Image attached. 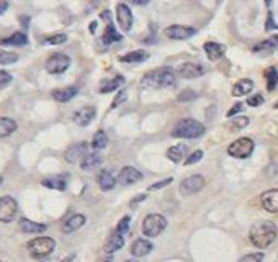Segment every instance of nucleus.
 <instances>
[{"instance_id":"nucleus-1","label":"nucleus","mask_w":278,"mask_h":262,"mask_svg":"<svg viewBox=\"0 0 278 262\" xmlns=\"http://www.w3.org/2000/svg\"><path fill=\"white\" fill-rule=\"evenodd\" d=\"M277 234H278V230L275 223L268 220H260L252 225L249 231V239L255 247L265 249L275 241Z\"/></svg>"},{"instance_id":"nucleus-2","label":"nucleus","mask_w":278,"mask_h":262,"mask_svg":"<svg viewBox=\"0 0 278 262\" xmlns=\"http://www.w3.org/2000/svg\"><path fill=\"white\" fill-rule=\"evenodd\" d=\"M175 69L172 67H159V69H154L151 72H147L146 76L141 80V87L144 89H169L175 85Z\"/></svg>"},{"instance_id":"nucleus-3","label":"nucleus","mask_w":278,"mask_h":262,"mask_svg":"<svg viewBox=\"0 0 278 262\" xmlns=\"http://www.w3.org/2000/svg\"><path fill=\"white\" fill-rule=\"evenodd\" d=\"M205 135V124L196 122L193 118H183L180 120L172 130L174 138H183V139H196Z\"/></svg>"},{"instance_id":"nucleus-4","label":"nucleus","mask_w":278,"mask_h":262,"mask_svg":"<svg viewBox=\"0 0 278 262\" xmlns=\"http://www.w3.org/2000/svg\"><path fill=\"white\" fill-rule=\"evenodd\" d=\"M27 247L31 257H35V259H44V257H48L51 252L54 251L56 241L53 238H48V236H40V238L31 239Z\"/></svg>"},{"instance_id":"nucleus-5","label":"nucleus","mask_w":278,"mask_h":262,"mask_svg":"<svg viewBox=\"0 0 278 262\" xmlns=\"http://www.w3.org/2000/svg\"><path fill=\"white\" fill-rule=\"evenodd\" d=\"M165 228H167V220L159 213L147 215L143 221V233L146 234L147 238H156Z\"/></svg>"},{"instance_id":"nucleus-6","label":"nucleus","mask_w":278,"mask_h":262,"mask_svg":"<svg viewBox=\"0 0 278 262\" xmlns=\"http://www.w3.org/2000/svg\"><path fill=\"white\" fill-rule=\"evenodd\" d=\"M254 148H255V144L250 138H239L234 141V143L229 144L228 154L236 159H247L252 153H254Z\"/></svg>"},{"instance_id":"nucleus-7","label":"nucleus","mask_w":278,"mask_h":262,"mask_svg":"<svg viewBox=\"0 0 278 262\" xmlns=\"http://www.w3.org/2000/svg\"><path fill=\"white\" fill-rule=\"evenodd\" d=\"M71 66V58L67 54H62V53H58V54H53L51 58H48L46 61L44 67L49 74H62L69 69Z\"/></svg>"},{"instance_id":"nucleus-8","label":"nucleus","mask_w":278,"mask_h":262,"mask_svg":"<svg viewBox=\"0 0 278 262\" xmlns=\"http://www.w3.org/2000/svg\"><path fill=\"white\" fill-rule=\"evenodd\" d=\"M16 212H18V203L14 197L5 195L0 199V221L10 223L15 220Z\"/></svg>"},{"instance_id":"nucleus-9","label":"nucleus","mask_w":278,"mask_h":262,"mask_svg":"<svg viewBox=\"0 0 278 262\" xmlns=\"http://www.w3.org/2000/svg\"><path fill=\"white\" fill-rule=\"evenodd\" d=\"M205 187V177L203 175H190V177L183 179L180 182V193L182 195H193V193H198L202 188Z\"/></svg>"},{"instance_id":"nucleus-10","label":"nucleus","mask_w":278,"mask_h":262,"mask_svg":"<svg viewBox=\"0 0 278 262\" xmlns=\"http://www.w3.org/2000/svg\"><path fill=\"white\" fill-rule=\"evenodd\" d=\"M175 74L183 77V79H196L205 74V67L196 62H183L175 69Z\"/></svg>"},{"instance_id":"nucleus-11","label":"nucleus","mask_w":278,"mask_h":262,"mask_svg":"<svg viewBox=\"0 0 278 262\" xmlns=\"http://www.w3.org/2000/svg\"><path fill=\"white\" fill-rule=\"evenodd\" d=\"M196 33L195 28L183 27V25H172V27L164 30V35L170 40H188Z\"/></svg>"},{"instance_id":"nucleus-12","label":"nucleus","mask_w":278,"mask_h":262,"mask_svg":"<svg viewBox=\"0 0 278 262\" xmlns=\"http://www.w3.org/2000/svg\"><path fill=\"white\" fill-rule=\"evenodd\" d=\"M87 149L88 144L87 143H77L74 146H71L66 153H64V159H66L69 164H75V162H82V159L87 156Z\"/></svg>"},{"instance_id":"nucleus-13","label":"nucleus","mask_w":278,"mask_h":262,"mask_svg":"<svg viewBox=\"0 0 278 262\" xmlns=\"http://www.w3.org/2000/svg\"><path fill=\"white\" fill-rule=\"evenodd\" d=\"M117 18L118 25L123 31H130L132 27V12L126 3H118L117 5Z\"/></svg>"},{"instance_id":"nucleus-14","label":"nucleus","mask_w":278,"mask_h":262,"mask_svg":"<svg viewBox=\"0 0 278 262\" xmlns=\"http://www.w3.org/2000/svg\"><path fill=\"white\" fill-rule=\"evenodd\" d=\"M141 179H143V174L131 166L123 167L118 174V184H121V185H132V184L139 182Z\"/></svg>"},{"instance_id":"nucleus-15","label":"nucleus","mask_w":278,"mask_h":262,"mask_svg":"<svg viewBox=\"0 0 278 262\" xmlns=\"http://www.w3.org/2000/svg\"><path fill=\"white\" fill-rule=\"evenodd\" d=\"M262 207L267 210L268 213H278V188H272L262 193Z\"/></svg>"},{"instance_id":"nucleus-16","label":"nucleus","mask_w":278,"mask_h":262,"mask_svg":"<svg viewBox=\"0 0 278 262\" xmlns=\"http://www.w3.org/2000/svg\"><path fill=\"white\" fill-rule=\"evenodd\" d=\"M97 115V110L93 107H84V108L77 110L74 113V122L79 124V126H88L93 118Z\"/></svg>"},{"instance_id":"nucleus-17","label":"nucleus","mask_w":278,"mask_h":262,"mask_svg":"<svg viewBox=\"0 0 278 262\" xmlns=\"http://www.w3.org/2000/svg\"><path fill=\"white\" fill-rule=\"evenodd\" d=\"M18 228H20V231H23V233L38 234V233H44L48 226L41 225V223H36V221H31V220H28V218H21L18 221Z\"/></svg>"},{"instance_id":"nucleus-18","label":"nucleus","mask_w":278,"mask_h":262,"mask_svg":"<svg viewBox=\"0 0 278 262\" xmlns=\"http://www.w3.org/2000/svg\"><path fill=\"white\" fill-rule=\"evenodd\" d=\"M85 216L84 215H80V213H77V215H72V216L67 218L66 221H64V226H62V231L64 233H74V231L77 230H80L84 225H85Z\"/></svg>"},{"instance_id":"nucleus-19","label":"nucleus","mask_w":278,"mask_h":262,"mask_svg":"<svg viewBox=\"0 0 278 262\" xmlns=\"http://www.w3.org/2000/svg\"><path fill=\"white\" fill-rule=\"evenodd\" d=\"M205 53H206L209 61H218L221 59L222 56L226 54V48L219 43H215V41H208L205 43Z\"/></svg>"},{"instance_id":"nucleus-20","label":"nucleus","mask_w":278,"mask_h":262,"mask_svg":"<svg viewBox=\"0 0 278 262\" xmlns=\"http://www.w3.org/2000/svg\"><path fill=\"white\" fill-rule=\"evenodd\" d=\"M167 157H169V161L172 162H182L183 159L188 157V146L187 144H175L172 148H169V151H167Z\"/></svg>"},{"instance_id":"nucleus-21","label":"nucleus","mask_w":278,"mask_h":262,"mask_svg":"<svg viewBox=\"0 0 278 262\" xmlns=\"http://www.w3.org/2000/svg\"><path fill=\"white\" fill-rule=\"evenodd\" d=\"M98 187L102 188L103 192H108L111 190V188H115V185H117L118 180L113 177V174L110 172V170H100V174H98Z\"/></svg>"},{"instance_id":"nucleus-22","label":"nucleus","mask_w":278,"mask_h":262,"mask_svg":"<svg viewBox=\"0 0 278 262\" xmlns=\"http://www.w3.org/2000/svg\"><path fill=\"white\" fill-rule=\"evenodd\" d=\"M123 244H125V238H123L121 234L118 233L117 230L113 231L110 236H108V239H106V243H105V251L106 252H117L118 249H121L123 247Z\"/></svg>"},{"instance_id":"nucleus-23","label":"nucleus","mask_w":278,"mask_h":262,"mask_svg":"<svg viewBox=\"0 0 278 262\" xmlns=\"http://www.w3.org/2000/svg\"><path fill=\"white\" fill-rule=\"evenodd\" d=\"M152 247H154L152 244L146 241V239H136V241L131 244V254L136 257H144L152 251Z\"/></svg>"},{"instance_id":"nucleus-24","label":"nucleus","mask_w":278,"mask_h":262,"mask_svg":"<svg viewBox=\"0 0 278 262\" xmlns=\"http://www.w3.org/2000/svg\"><path fill=\"white\" fill-rule=\"evenodd\" d=\"M102 162H103V157H102V154L88 153L87 156L82 159V162H80V167H82L84 170H93V169H97V167H100Z\"/></svg>"},{"instance_id":"nucleus-25","label":"nucleus","mask_w":278,"mask_h":262,"mask_svg":"<svg viewBox=\"0 0 278 262\" xmlns=\"http://www.w3.org/2000/svg\"><path fill=\"white\" fill-rule=\"evenodd\" d=\"M77 87H66V89H56L53 90V98L58 100L59 104H66V102L72 100L77 95Z\"/></svg>"},{"instance_id":"nucleus-26","label":"nucleus","mask_w":278,"mask_h":262,"mask_svg":"<svg viewBox=\"0 0 278 262\" xmlns=\"http://www.w3.org/2000/svg\"><path fill=\"white\" fill-rule=\"evenodd\" d=\"M149 59V53L147 51H143V49H138V51H131L125 56L119 58L121 62H128V64H139V62H144Z\"/></svg>"},{"instance_id":"nucleus-27","label":"nucleus","mask_w":278,"mask_h":262,"mask_svg":"<svg viewBox=\"0 0 278 262\" xmlns=\"http://www.w3.org/2000/svg\"><path fill=\"white\" fill-rule=\"evenodd\" d=\"M250 90H254V82H252L250 79H241L237 84H234L233 95L234 97H244V95H247Z\"/></svg>"},{"instance_id":"nucleus-28","label":"nucleus","mask_w":278,"mask_h":262,"mask_svg":"<svg viewBox=\"0 0 278 262\" xmlns=\"http://www.w3.org/2000/svg\"><path fill=\"white\" fill-rule=\"evenodd\" d=\"M0 45L2 46H25V45H28V38L25 33L16 31L12 36L3 38V40L0 41Z\"/></svg>"},{"instance_id":"nucleus-29","label":"nucleus","mask_w":278,"mask_h":262,"mask_svg":"<svg viewBox=\"0 0 278 262\" xmlns=\"http://www.w3.org/2000/svg\"><path fill=\"white\" fill-rule=\"evenodd\" d=\"M43 185L48 187V188H53V190H66L67 184H66V179L62 175H54V177H48V179H43Z\"/></svg>"},{"instance_id":"nucleus-30","label":"nucleus","mask_w":278,"mask_h":262,"mask_svg":"<svg viewBox=\"0 0 278 262\" xmlns=\"http://www.w3.org/2000/svg\"><path fill=\"white\" fill-rule=\"evenodd\" d=\"M278 48V35H273V36H270V38H267L265 41H262V43H259L257 46L254 48V51L255 53H270V51H275Z\"/></svg>"},{"instance_id":"nucleus-31","label":"nucleus","mask_w":278,"mask_h":262,"mask_svg":"<svg viewBox=\"0 0 278 262\" xmlns=\"http://www.w3.org/2000/svg\"><path fill=\"white\" fill-rule=\"evenodd\" d=\"M16 130V122L12 118H0V139L10 136Z\"/></svg>"},{"instance_id":"nucleus-32","label":"nucleus","mask_w":278,"mask_h":262,"mask_svg":"<svg viewBox=\"0 0 278 262\" xmlns=\"http://www.w3.org/2000/svg\"><path fill=\"white\" fill-rule=\"evenodd\" d=\"M121 38H123V36L117 31L115 25L110 23V25H106V30H105V33H103V36H102V40H103L105 45H113V43L119 41Z\"/></svg>"},{"instance_id":"nucleus-33","label":"nucleus","mask_w":278,"mask_h":262,"mask_svg":"<svg viewBox=\"0 0 278 262\" xmlns=\"http://www.w3.org/2000/svg\"><path fill=\"white\" fill-rule=\"evenodd\" d=\"M123 84H125V77L117 76V77H113L111 80H108V82H105L103 85H102L100 92L102 93H110V92H113V90H118Z\"/></svg>"},{"instance_id":"nucleus-34","label":"nucleus","mask_w":278,"mask_h":262,"mask_svg":"<svg viewBox=\"0 0 278 262\" xmlns=\"http://www.w3.org/2000/svg\"><path fill=\"white\" fill-rule=\"evenodd\" d=\"M106 144H108V136H106L105 131H97L95 135H93V139H92V148L97 149V151H100V149L106 148Z\"/></svg>"},{"instance_id":"nucleus-35","label":"nucleus","mask_w":278,"mask_h":262,"mask_svg":"<svg viewBox=\"0 0 278 262\" xmlns=\"http://www.w3.org/2000/svg\"><path fill=\"white\" fill-rule=\"evenodd\" d=\"M265 80H267L268 90L275 89L278 84V69H275V67H268V69L265 71Z\"/></svg>"},{"instance_id":"nucleus-36","label":"nucleus","mask_w":278,"mask_h":262,"mask_svg":"<svg viewBox=\"0 0 278 262\" xmlns=\"http://www.w3.org/2000/svg\"><path fill=\"white\" fill-rule=\"evenodd\" d=\"M18 61V54L10 53V51H2L0 49V64H14Z\"/></svg>"},{"instance_id":"nucleus-37","label":"nucleus","mask_w":278,"mask_h":262,"mask_svg":"<svg viewBox=\"0 0 278 262\" xmlns=\"http://www.w3.org/2000/svg\"><path fill=\"white\" fill-rule=\"evenodd\" d=\"M247 124H249V118L247 117H236L233 120V123H231V130L233 131L242 130V128H246Z\"/></svg>"},{"instance_id":"nucleus-38","label":"nucleus","mask_w":278,"mask_h":262,"mask_svg":"<svg viewBox=\"0 0 278 262\" xmlns=\"http://www.w3.org/2000/svg\"><path fill=\"white\" fill-rule=\"evenodd\" d=\"M67 41V35L64 33H58V35H53V36H48L44 40L46 45H62V43Z\"/></svg>"},{"instance_id":"nucleus-39","label":"nucleus","mask_w":278,"mask_h":262,"mask_svg":"<svg viewBox=\"0 0 278 262\" xmlns=\"http://www.w3.org/2000/svg\"><path fill=\"white\" fill-rule=\"evenodd\" d=\"M130 221H131V218L130 216H123L121 220H119L118 223V226H117V231L119 234H126L128 233V230H130Z\"/></svg>"},{"instance_id":"nucleus-40","label":"nucleus","mask_w":278,"mask_h":262,"mask_svg":"<svg viewBox=\"0 0 278 262\" xmlns=\"http://www.w3.org/2000/svg\"><path fill=\"white\" fill-rule=\"evenodd\" d=\"M203 159V151H193L191 154H188V157L185 159V166H191V164H196L198 161Z\"/></svg>"},{"instance_id":"nucleus-41","label":"nucleus","mask_w":278,"mask_h":262,"mask_svg":"<svg viewBox=\"0 0 278 262\" xmlns=\"http://www.w3.org/2000/svg\"><path fill=\"white\" fill-rule=\"evenodd\" d=\"M262 261H263L262 252H252V254L244 256L239 262H262Z\"/></svg>"},{"instance_id":"nucleus-42","label":"nucleus","mask_w":278,"mask_h":262,"mask_svg":"<svg viewBox=\"0 0 278 262\" xmlns=\"http://www.w3.org/2000/svg\"><path fill=\"white\" fill-rule=\"evenodd\" d=\"M172 184V177H169V179H164V180H161V182H157V184H152L151 187L147 188L149 192H156V190H161V188H164L167 185H170Z\"/></svg>"},{"instance_id":"nucleus-43","label":"nucleus","mask_w":278,"mask_h":262,"mask_svg":"<svg viewBox=\"0 0 278 262\" xmlns=\"http://www.w3.org/2000/svg\"><path fill=\"white\" fill-rule=\"evenodd\" d=\"M12 82V74L7 71H0V89L7 87L8 84Z\"/></svg>"},{"instance_id":"nucleus-44","label":"nucleus","mask_w":278,"mask_h":262,"mask_svg":"<svg viewBox=\"0 0 278 262\" xmlns=\"http://www.w3.org/2000/svg\"><path fill=\"white\" fill-rule=\"evenodd\" d=\"M193 98H196V92H193V90H185V92H182L180 95H178V102L193 100Z\"/></svg>"},{"instance_id":"nucleus-45","label":"nucleus","mask_w":278,"mask_h":262,"mask_svg":"<svg viewBox=\"0 0 278 262\" xmlns=\"http://www.w3.org/2000/svg\"><path fill=\"white\" fill-rule=\"evenodd\" d=\"M262 104H263V97L260 95V93H255L254 97H250L249 100H247V105H250V107H259Z\"/></svg>"},{"instance_id":"nucleus-46","label":"nucleus","mask_w":278,"mask_h":262,"mask_svg":"<svg viewBox=\"0 0 278 262\" xmlns=\"http://www.w3.org/2000/svg\"><path fill=\"white\" fill-rule=\"evenodd\" d=\"M126 100V90H119V93L117 97H115L113 100V105H111V108H117L118 105H121V102Z\"/></svg>"},{"instance_id":"nucleus-47","label":"nucleus","mask_w":278,"mask_h":262,"mask_svg":"<svg viewBox=\"0 0 278 262\" xmlns=\"http://www.w3.org/2000/svg\"><path fill=\"white\" fill-rule=\"evenodd\" d=\"M275 28H278V25L275 23V20H273L272 12H268V18H267V23H265V30L270 31V30H275Z\"/></svg>"},{"instance_id":"nucleus-48","label":"nucleus","mask_w":278,"mask_h":262,"mask_svg":"<svg viewBox=\"0 0 278 262\" xmlns=\"http://www.w3.org/2000/svg\"><path fill=\"white\" fill-rule=\"evenodd\" d=\"M242 110H244V104H242V102H239V104H236L233 108L228 111V117H236V115L241 113Z\"/></svg>"},{"instance_id":"nucleus-49","label":"nucleus","mask_w":278,"mask_h":262,"mask_svg":"<svg viewBox=\"0 0 278 262\" xmlns=\"http://www.w3.org/2000/svg\"><path fill=\"white\" fill-rule=\"evenodd\" d=\"M146 197H147V195H144V193H141L139 197H136V199H132V200L130 201V205H131V207H134V205L141 203V201H143V200H146Z\"/></svg>"},{"instance_id":"nucleus-50","label":"nucleus","mask_w":278,"mask_h":262,"mask_svg":"<svg viewBox=\"0 0 278 262\" xmlns=\"http://www.w3.org/2000/svg\"><path fill=\"white\" fill-rule=\"evenodd\" d=\"M102 20H105V21H106V25H110V23H111V15H110V12H108V10H105L103 14H102Z\"/></svg>"},{"instance_id":"nucleus-51","label":"nucleus","mask_w":278,"mask_h":262,"mask_svg":"<svg viewBox=\"0 0 278 262\" xmlns=\"http://www.w3.org/2000/svg\"><path fill=\"white\" fill-rule=\"evenodd\" d=\"M7 8H8V2H0V15H2Z\"/></svg>"},{"instance_id":"nucleus-52","label":"nucleus","mask_w":278,"mask_h":262,"mask_svg":"<svg viewBox=\"0 0 278 262\" xmlns=\"http://www.w3.org/2000/svg\"><path fill=\"white\" fill-rule=\"evenodd\" d=\"M95 28H97V21H92V23H90V31L95 33Z\"/></svg>"},{"instance_id":"nucleus-53","label":"nucleus","mask_w":278,"mask_h":262,"mask_svg":"<svg viewBox=\"0 0 278 262\" xmlns=\"http://www.w3.org/2000/svg\"><path fill=\"white\" fill-rule=\"evenodd\" d=\"M74 257H75V254H71V256H67V257H66V259H64L62 262H71L72 259H74Z\"/></svg>"},{"instance_id":"nucleus-54","label":"nucleus","mask_w":278,"mask_h":262,"mask_svg":"<svg viewBox=\"0 0 278 262\" xmlns=\"http://www.w3.org/2000/svg\"><path fill=\"white\" fill-rule=\"evenodd\" d=\"M273 107H275V108H278V102H277V104H275V105H273Z\"/></svg>"},{"instance_id":"nucleus-55","label":"nucleus","mask_w":278,"mask_h":262,"mask_svg":"<svg viewBox=\"0 0 278 262\" xmlns=\"http://www.w3.org/2000/svg\"><path fill=\"white\" fill-rule=\"evenodd\" d=\"M0 185H2V177H0Z\"/></svg>"},{"instance_id":"nucleus-56","label":"nucleus","mask_w":278,"mask_h":262,"mask_svg":"<svg viewBox=\"0 0 278 262\" xmlns=\"http://www.w3.org/2000/svg\"><path fill=\"white\" fill-rule=\"evenodd\" d=\"M126 262H136V261H126Z\"/></svg>"},{"instance_id":"nucleus-57","label":"nucleus","mask_w":278,"mask_h":262,"mask_svg":"<svg viewBox=\"0 0 278 262\" xmlns=\"http://www.w3.org/2000/svg\"><path fill=\"white\" fill-rule=\"evenodd\" d=\"M0 262H2V261H0Z\"/></svg>"}]
</instances>
